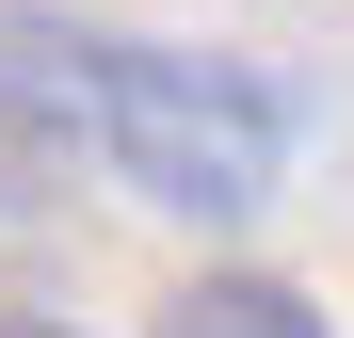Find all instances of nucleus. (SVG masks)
I'll return each mask as SVG.
<instances>
[{"instance_id":"obj_1","label":"nucleus","mask_w":354,"mask_h":338,"mask_svg":"<svg viewBox=\"0 0 354 338\" xmlns=\"http://www.w3.org/2000/svg\"><path fill=\"white\" fill-rule=\"evenodd\" d=\"M0 81H32V129H81L113 178L177 225H258L290 178V97L225 48L161 32H65V17H0Z\"/></svg>"},{"instance_id":"obj_2","label":"nucleus","mask_w":354,"mask_h":338,"mask_svg":"<svg viewBox=\"0 0 354 338\" xmlns=\"http://www.w3.org/2000/svg\"><path fill=\"white\" fill-rule=\"evenodd\" d=\"M177 338H338L322 290H290V274H194L177 290Z\"/></svg>"},{"instance_id":"obj_3","label":"nucleus","mask_w":354,"mask_h":338,"mask_svg":"<svg viewBox=\"0 0 354 338\" xmlns=\"http://www.w3.org/2000/svg\"><path fill=\"white\" fill-rule=\"evenodd\" d=\"M0 338H65V322H0Z\"/></svg>"}]
</instances>
